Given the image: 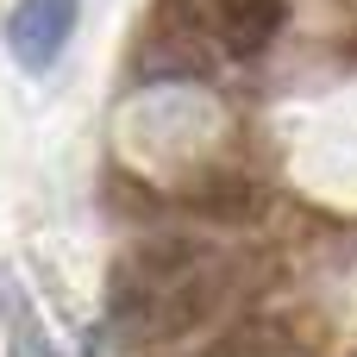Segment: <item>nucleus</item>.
Instances as JSON below:
<instances>
[{
  "instance_id": "1",
  "label": "nucleus",
  "mask_w": 357,
  "mask_h": 357,
  "mask_svg": "<svg viewBox=\"0 0 357 357\" xmlns=\"http://www.w3.org/2000/svg\"><path fill=\"white\" fill-rule=\"evenodd\" d=\"M226 264L195 245H144L113 270V326L132 345H169L201 333L226 301Z\"/></svg>"
},
{
  "instance_id": "2",
  "label": "nucleus",
  "mask_w": 357,
  "mask_h": 357,
  "mask_svg": "<svg viewBox=\"0 0 357 357\" xmlns=\"http://www.w3.org/2000/svg\"><path fill=\"white\" fill-rule=\"evenodd\" d=\"M75 6H82V0H19V6H13V19H6V50L19 56V69L44 75V69L56 63V50H63L69 31H75Z\"/></svg>"
},
{
  "instance_id": "3",
  "label": "nucleus",
  "mask_w": 357,
  "mask_h": 357,
  "mask_svg": "<svg viewBox=\"0 0 357 357\" xmlns=\"http://www.w3.org/2000/svg\"><path fill=\"white\" fill-rule=\"evenodd\" d=\"M282 19H289L282 0H220L213 31H220V50H226V56H264V50L276 44Z\"/></svg>"
},
{
  "instance_id": "4",
  "label": "nucleus",
  "mask_w": 357,
  "mask_h": 357,
  "mask_svg": "<svg viewBox=\"0 0 357 357\" xmlns=\"http://www.w3.org/2000/svg\"><path fill=\"white\" fill-rule=\"evenodd\" d=\"M201 357H289V339L276 326H232V333H220Z\"/></svg>"
},
{
  "instance_id": "5",
  "label": "nucleus",
  "mask_w": 357,
  "mask_h": 357,
  "mask_svg": "<svg viewBox=\"0 0 357 357\" xmlns=\"http://www.w3.org/2000/svg\"><path fill=\"white\" fill-rule=\"evenodd\" d=\"M6 357H56L25 295H13V307H6Z\"/></svg>"
}]
</instances>
